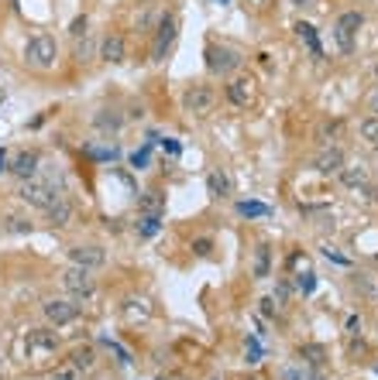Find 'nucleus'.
<instances>
[{
	"instance_id": "obj_31",
	"label": "nucleus",
	"mask_w": 378,
	"mask_h": 380,
	"mask_svg": "<svg viewBox=\"0 0 378 380\" xmlns=\"http://www.w3.org/2000/svg\"><path fill=\"white\" fill-rule=\"evenodd\" d=\"M103 342H107V346H110V349L117 353V363H120V367H127V363H131V353H127V349H124L120 342H114V340H103Z\"/></svg>"
},
{
	"instance_id": "obj_19",
	"label": "nucleus",
	"mask_w": 378,
	"mask_h": 380,
	"mask_svg": "<svg viewBox=\"0 0 378 380\" xmlns=\"http://www.w3.org/2000/svg\"><path fill=\"white\" fill-rule=\"evenodd\" d=\"M296 35H299V41H306V48H310V52H313V55H323V52H320V41H317V28H313V24H306V21H299L296 24Z\"/></svg>"
},
{
	"instance_id": "obj_1",
	"label": "nucleus",
	"mask_w": 378,
	"mask_h": 380,
	"mask_svg": "<svg viewBox=\"0 0 378 380\" xmlns=\"http://www.w3.org/2000/svg\"><path fill=\"white\" fill-rule=\"evenodd\" d=\"M62 195V178L59 175H45V178H24L18 189V199L21 202H28V206H35V210H48L56 199Z\"/></svg>"
},
{
	"instance_id": "obj_10",
	"label": "nucleus",
	"mask_w": 378,
	"mask_h": 380,
	"mask_svg": "<svg viewBox=\"0 0 378 380\" xmlns=\"http://www.w3.org/2000/svg\"><path fill=\"white\" fill-rule=\"evenodd\" d=\"M69 261L76 267H86V271H97V267H103V261H107V254L100 247H69Z\"/></svg>"
},
{
	"instance_id": "obj_35",
	"label": "nucleus",
	"mask_w": 378,
	"mask_h": 380,
	"mask_svg": "<svg viewBox=\"0 0 378 380\" xmlns=\"http://www.w3.org/2000/svg\"><path fill=\"white\" fill-rule=\"evenodd\" d=\"M210 247H214L210 240H196V244H193V250H196L199 257H206V254H210Z\"/></svg>"
},
{
	"instance_id": "obj_3",
	"label": "nucleus",
	"mask_w": 378,
	"mask_h": 380,
	"mask_svg": "<svg viewBox=\"0 0 378 380\" xmlns=\"http://www.w3.org/2000/svg\"><path fill=\"white\" fill-rule=\"evenodd\" d=\"M214 107H217V89H214L210 82H196V86H189V89L182 93V110H186V114L210 116Z\"/></svg>"
},
{
	"instance_id": "obj_2",
	"label": "nucleus",
	"mask_w": 378,
	"mask_h": 380,
	"mask_svg": "<svg viewBox=\"0 0 378 380\" xmlns=\"http://www.w3.org/2000/svg\"><path fill=\"white\" fill-rule=\"evenodd\" d=\"M59 58V48H56V38L52 35H35V38L24 45V62L38 72H48Z\"/></svg>"
},
{
	"instance_id": "obj_14",
	"label": "nucleus",
	"mask_w": 378,
	"mask_h": 380,
	"mask_svg": "<svg viewBox=\"0 0 378 380\" xmlns=\"http://www.w3.org/2000/svg\"><path fill=\"white\" fill-rule=\"evenodd\" d=\"M59 346V336L56 332H48V329H35V332H28V353H52Z\"/></svg>"
},
{
	"instance_id": "obj_15",
	"label": "nucleus",
	"mask_w": 378,
	"mask_h": 380,
	"mask_svg": "<svg viewBox=\"0 0 378 380\" xmlns=\"http://www.w3.org/2000/svg\"><path fill=\"white\" fill-rule=\"evenodd\" d=\"M45 212H48V223H52V227H69V219H73V202H69V195L62 192Z\"/></svg>"
},
{
	"instance_id": "obj_20",
	"label": "nucleus",
	"mask_w": 378,
	"mask_h": 380,
	"mask_svg": "<svg viewBox=\"0 0 378 380\" xmlns=\"http://www.w3.org/2000/svg\"><path fill=\"white\" fill-rule=\"evenodd\" d=\"M138 212H162L165 216V199H162L159 192H145L138 202Z\"/></svg>"
},
{
	"instance_id": "obj_29",
	"label": "nucleus",
	"mask_w": 378,
	"mask_h": 380,
	"mask_svg": "<svg viewBox=\"0 0 378 380\" xmlns=\"http://www.w3.org/2000/svg\"><path fill=\"white\" fill-rule=\"evenodd\" d=\"M282 380H320L317 374H306V370H296V367H285L282 370Z\"/></svg>"
},
{
	"instance_id": "obj_7",
	"label": "nucleus",
	"mask_w": 378,
	"mask_h": 380,
	"mask_svg": "<svg viewBox=\"0 0 378 380\" xmlns=\"http://www.w3.org/2000/svg\"><path fill=\"white\" fill-rule=\"evenodd\" d=\"M62 288L73 295V298H90L93 291H97V281H93V274L86 271V267H65L62 271Z\"/></svg>"
},
{
	"instance_id": "obj_42",
	"label": "nucleus",
	"mask_w": 378,
	"mask_h": 380,
	"mask_svg": "<svg viewBox=\"0 0 378 380\" xmlns=\"http://www.w3.org/2000/svg\"><path fill=\"white\" fill-rule=\"evenodd\" d=\"M224 4H227V0H224Z\"/></svg>"
},
{
	"instance_id": "obj_24",
	"label": "nucleus",
	"mask_w": 378,
	"mask_h": 380,
	"mask_svg": "<svg viewBox=\"0 0 378 380\" xmlns=\"http://www.w3.org/2000/svg\"><path fill=\"white\" fill-rule=\"evenodd\" d=\"M97 127H100V131H117V127H120V116L114 114V110H103V114L97 116Z\"/></svg>"
},
{
	"instance_id": "obj_9",
	"label": "nucleus",
	"mask_w": 378,
	"mask_h": 380,
	"mask_svg": "<svg viewBox=\"0 0 378 380\" xmlns=\"http://www.w3.org/2000/svg\"><path fill=\"white\" fill-rule=\"evenodd\" d=\"M344 165H347V158H344L340 148H323V151L313 158V168H317L320 175H337Z\"/></svg>"
},
{
	"instance_id": "obj_18",
	"label": "nucleus",
	"mask_w": 378,
	"mask_h": 380,
	"mask_svg": "<svg viewBox=\"0 0 378 380\" xmlns=\"http://www.w3.org/2000/svg\"><path fill=\"white\" fill-rule=\"evenodd\" d=\"M162 212H138V237L141 240H152V237H159L162 229Z\"/></svg>"
},
{
	"instance_id": "obj_12",
	"label": "nucleus",
	"mask_w": 378,
	"mask_h": 380,
	"mask_svg": "<svg viewBox=\"0 0 378 380\" xmlns=\"http://www.w3.org/2000/svg\"><path fill=\"white\" fill-rule=\"evenodd\" d=\"M227 96H231V103H234V107H248V103L255 99V79L238 76L231 86H227Z\"/></svg>"
},
{
	"instance_id": "obj_34",
	"label": "nucleus",
	"mask_w": 378,
	"mask_h": 380,
	"mask_svg": "<svg viewBox=\"0 0 378 380\" xmlns=\"http://www.w3.org/2000/svg\"><path fill=\"white\" fill-rule=\"evenodd\" d=\"M86 24H90L86 18H76V21H73V31H69V35H73V38H80V35H86Z\"/></svg>"
},
{
	"instance_id": "obj_4",
	"label": "nucleus",
	"mask_w": 378,
	"mask_h": 380,
	"mask_svg": "<svg viewBox=\"0 0 378 380\" xmlns=\"http://www.w3.org/2000/svg\"><path fill=\"white\" fill-rule=\"evenodd\" d=\"M241 52L238 48H231V45H217V41H210L206 45V69L214 72V76H231L234 69H241Z\"/></svg>"
},
{
	"instance_id": "obj_26",
	"label": "nucleus",
	"mask_w": 378,
	"mask_h": 380,
	"mask_svg": "<svg viewBox=\"0 0 378 380\" xmlns=\"http://www.w3.org/2000/svg\"><path fill=\"white\" fill-rule=\"evenodd\" d=\"M296 288H299V295H313V288H317V274H299L296 278Z\"/></svg>"
},
{
	"instance_id": "obj_23",
	"label": "nucleus",
	"mask_w": 378,
	"mask_h": 380,
	"mask_svg": "<svg viewBox=\"0 0 378 380\" xmlns=\"http://www.w3.org/2000/svg\"><path fill=\"white\" fill-rule=\"evenodd\" d=\"M73 367H76V370H90V367H93V349H90V346L76 349V353H73Z\"/></svg>"
},
{
	"instance_id": "obj_27",
	"label": "nucleus",
	"mask_w": 378,
	"mask_h": 380,
	"mask_svg": "<svg viewBox=\"0 0 378 380\" xmlns=\"http://www.w3.org/2000/svg\"><path fill=\"white\" fill-rule=\"evenodd\" d=\"M268 254H272V250L261 244V247H258V261H255V274H258V278H268Z\"/></svg>"
},
{
	"instance_id": "obj_17",
	"label": "nucleus",
	"mask_w": 378,
	"mask_h": 380,
	"mask_svg": "<svg viewBox=\"0 0 378 380\" xmlns=\"http://www.w3.org/2000/svg\"><path fill=\"white\" fill-rule=\"evenodd\" d=\"M337 178L347 189H361V185H368V168H364V165H344V168L337 171Z\"/></svg>"
},
{
	"instance_id": "obj_40",
	"label": "nucleus",
	"mask_w": 378,
	"mask_h": 380,
	"mask_svg": "<svg viewBox=\"0 0 378 380\" xmlns=\"http://www.w3.org/2000/svg\"><path fill=\"white\" fill-rule=\"evenodd\" d=\"M372 110H375V114H378V99H375V103H372Z\"/></svg>"
},
{
	"instance_id": "obj_41",
	"label": "nucleus",
	"mask_w": 378,
	"mask_h": 380,
	"mask_svg": "<svg viewBox=\"0 0 378 380\" xmlns=\"http://www.w3.org/2000/svg\"><path fill=\"white\" fill-rule=\"evenodd\" d=\"M162 380H182V377H162Z\"/></svg>"
},
{
	"instance_id": "obj_43",
	"label": "nucleus",
	"mask_w": 378,
	"mask_h": 380,
	"mask_svg": "<svg viewBox=\"0 0 378 380\" xmlns=\"http://www.w3.org/2000/svg\"><path fill=\"white\" fill-rule=\"evenodd\" d=\"M375 148H378V144H375Z\"/></svg>"
},
{
	"instance_id": "obj_21",
	"label": "nucleus",
	"mask_w": 378,
	"mask_h": 380,
	"mask_svg": "<svg viewBox=\"0 0 378 380\" xmlns=\"http://www.w3.org/2000/svg\"><path fill=\"white\" fill-rule=\"evenodd\" d=\"M238 212L248 219H258V216H268V206L265 202H238Z\"/></svg>"
},
{
	"instance_id": "obj_16",
	"label": "nucleus",
	"mask_w": 378,
	"mask_h": 380,
	"mask_svg": "<svg viewBox=\"0 0 378 380\" xmlns=\"http://www.w3.org/2000/svg\"><path fill=\"white\" fill-rule=\"evenodd\" d=\"M231 189H234V182H231V175L224 168H214L210 175H206V192L214 195V199H224V195H231Z\"/></svg>"
},
{
	"instance_id": "obj_22",
	"label": "nucleus",
	"mask_w": 378,
	"mask_h": 380,
	"mask_svg": "<svg viewBox=\"0 0 378 380\" xmlns=\"http://www.w3.org/2000/svg\"><path fill=\"white\" fill-rule=\"evenodd\" d=\"M299 357H303L306 363H313V367H323V360H327L323 346H303V349H299Z\"/></svg>"
},
{
	"instance_id": "obj_38",
	"label": "nucleus",
	"mask_w": 378,
	"mask_h": 380,
	"mask_svg": "<svg viewBox=\"0 0 378 380\" xmlns=\"http://www.w3.org/2000/svg\"><path fill=\"white\" fill-rule=\"evenodd\" d=\"M0 171H7V151L0 148Z\"/></svg>"
},
{
	"instance_id": "obj_39",
	"label": "nucleus",
	"mask_w": 378,
	"mask_h": 380,
	"mask_svg": "<svg viewBox=\"0 0 378 380\" xmlns=\"http://www.w3.org/2000/svg\"><path fill=\"white\" fill-rule=\"evenodd\" d=\"M4 99H7V93H4V89H0V107H4Z\"/></svg>"
},
{
	"instance_id": "obj_32",
	"label": "nucleus",
	"mask_w": 378,
	"mask_h": 380,
	"mask_svg": "<svg viewBox=\"0 0 378 380\" xmlns=\"http://www.w3.org/2000/svg\"><path fill=\"white\" fill-rule=\"evenodd\" d=\"M148 161H152V148H141V151L131 154V165H135V168H145Z\"/></svg>"
},
{
	"instance_id": "obj_25",
	"label": "nucleus",
	"mask_w": 378,
	"mask_h": 380,
	"mask_svg": "<svg viewBox=\"0 0 378 380\" xmlns=\"http://www.w3.org/2000/svg\"><path fill=\"white\" fill-rule=\"evenodd\" d=\"M361 137H364V141H372V144H378V116L361 120Z\"/></svg>"
},
{
	"instance_id": "obj_28",
	"label": "nucleus",
	"mask_w": 378,
	"mask_h": 380,
	"mask_svg": "<svg viewBox=\"0 0 378 380\" xmlns=\"http://www.w3.org/2000/svg\"><path fill=\"white\" fill-rule=\"evenodd\" d=\"M7 229H11V233H31V219H24V216H11V219H7Z\"/></svg>"
},
{
	"instance_id": "obj_37",
	"label": "nucleus",
	"mask_w": 378,
	"mask_h": 380,
	"mask_svg": "<svg viewBox=\"0 0 378 380\" xmlns=\"http://www.w3.org/2000/svg\"><path fill=\"white\" fill-rule=\"evenodd\" d=\"M261 312H265V315H275V308H272V298H265V302H261Z\"/></svg>"
},
{
	"instance_id": "obj_33",
	"label": "nucleus",
	"mask_w": 378,
	"mask_h": 380,
	"mask_svg": "<svg viewBox=\"0 0 378 380\" xmlns=\"http://www.w3.org/2000/svg\"><path fill=\"white\" fill-rule=\"evenodd\" d=\"M90 154L100 158V161H107V158H117V148H90Z\"/></svg>"
},
{
	"instance_id": "obj_30",
	"label": "nucleus",
	"mask_w": 378,
	"mask_h": 380,
	"mask_svg": "<svg viewBox=\"0 0 378 380\" xmlns=\"http://www.w3.org/2000/svg\"><path fill=\"white\" fill-rule=\"evenodd\" d=\"M56 380H83V370H76L73 363H69V367H59V370H56Z\"/></svg>"
},
{
	"instance_id": "obj_13",
	"label": "nucleus",
	"mask_w": 378,
	"mask_h": 380,
	"mask_svg": "<svg viewBox=\"0 0 378 380\" xmlns=\"http://www.w3.org/2000/svg\"><path fill=\"white\" fill-rule=\"evenodd\" d=\"M100 58L120 65V62L127 58V45H124V38H120V35H107V38L100 41Z\"/></svg>"
},
{
	"instance_id": "obj_8",
	"label": "nucleus",
	"mask_w": 378,
	"mask_h": 380,
	"mask_svg": "<svg viewBox=\"0 0 378 380\" xmlns=\"http://www.w3.org/2000/svg\"><path fill=\"white\" fill-rule=\"evenodd\" d=\"M41 312H45V319L52 325H69L80 319V305L65 302V298H48V302L41 305Z\"/></svg>"
},
{
	"instance_id": "obj_36",
	"label": "nucleus",
	"mask_w": 378,
	"mask_h": 380,
	"mask_svg": "<svg viewBox=\"0 0 378 380\" xmlns=\"http://www.w3.org/2000/svg\"><path fill=\"white\" fill-rule=\"evenodd\" d=\"M165 151H169V154H179V144H176V141H169V137H165Z\"/></svg>"
},
{
	"instance_id": "obj_11",
	"label": "nucleus",
	"mask_w": 378,
	"mask_h": 380,
	"mask_svg": "<svg viewBox=\"0 0 378 380\" xmlns=\"http://www.w3.org/2000/svg\"><path fill=\"white\" fill-rule=\"evenodd\" d=\"M38 165H41L38 151H21L18 158H14V161L7 165V171H14L21 182H24V178H35V175H38Z\"/></svg>"
},
{
	"instance_id": "obj_5",
	"label": "nucleus",
	"mask_w": 378,
	"mask_h": 380,
	"mask_svg": "<svg viewBox=\"0 0 378 380\" xmlns=\"http://www.w3.org/2000/svg\"><path fill=\"white\" fill-rule=\"evenodd\" d=\"M364 24V14L361 11H347L337 18V28H334V38H337V48L344 55L355 52V41H358V28Z\"/></svg>"
},
{
	"instance_id": "obj_6",
	"label": "nucleus",
	"mask_w": 378,
	"mask_h": 380,
	"mask_svg": "<svg viewBox=\"0 0 378 380\" xmlns=\"http://www.w3.org/2000/svg\"><path fill=\"white\" fill-rule=\"evenodd\" d=\"M176 31H179V21L176 14H162L159 28H155V41H152V62H165L172 41H176Z\"/></svg>"
}]
</instances>
